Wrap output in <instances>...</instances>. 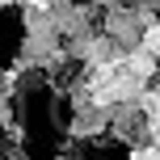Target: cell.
Segmentation results:
<instances>
[{
    "label": "cell",
    "mask_w": 160,
    "mask_h": 160,
    "mask_svg": "<svg viewBox=\"0 0 160 160\" xmlns=\"http://www.w3.org/2000/svg\"><path fill=\"white\" fill-rule=\"evenodd\" d=\"M127 160H160V152H156V143H139L127 152Z\"/></svg>",
    "instance_id": "cell-1"
}]
</instances>
